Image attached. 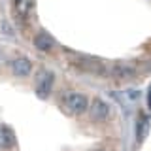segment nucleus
<instances>
[{
    "instance_id": "obj_1",
    "label": "nucleus",
    "mask_w": 151,
    "mask_h": 151,
    "mask_svg": "<svg viewBox=\"0 0 151 151\" xmlns=\"http://www.w3.org/2000/svg\"><path fill=\"white\" fill-rule=\"evenodd\" d=\"M64 110L70 113V115H81V113L87 111V108H89V100H87V96L81 93H68L64 96Z\"/></svg>"
},
{
    "instance_id": "obj_2",
    "label": "nucleus",
    "mask_w": 151,
    "mask_h": 151,
    "mask_svg": "<svg viewBox=\"0 0 151 151\" xmlns=\"http://www.w3.org/2000/svg\"><path fill=\"white\" fill-rule=\"evenodd\" d=\"M53 83H55V74L49 70H42L36 81V94L40 98H47L51 89H53Z\"/></svg>"
},
{
    "instance_id": "obj_3",
    "label": "nucleus",
    "mask_w": 151,
    "mask_h": 151,
    "mask_svg": "<svg viewBox=\"0 0 151 151\" xmlns=\"http://www.w3.org/2000/svg\"><path fill=\"white\" fill-rule=\"evenodd\" d=\"M91 117L94 121H106L110 117V106L102 98H94L91 102Z\"/></svg>"
},
{
    "instance_id": "obj_4",
    "label": "nucleus",
    "mask_w": 151,
    "mask_h": 151,
    "mask_svg": "<svg viewBox=\"0 0 151 151\" xmlns=\"http://www.w3.org/2000/svg\"><path fill=\"white\" fill-rule=\"evenodd\" d=\"M110 74H111L113 79L125 81V79L134 78V76H136V70L132 68V66H129V64H117V66H113V68L110 70Z\"/></svg>"
},
{
    "instance_id": "obj_5",
    "label": "nucleus",
    "mask_w": 151,
    "mask_h": 151,
    "mask_svg": "<svg viewBox=\"0 0 151 151\" xmlns=\"http://www.w3.org/2000/svg\"><path fill=\"white\" fill-rule=\"evenodd\" d=\"M12 70L15 76H21V78H25L32 72V63L27 59V57H19V59L12 60Z\"/></svg>"
},
{
    "instance_id": "obj_6",
    "label": "nucleus",
    "mask_w": 151,
    "mask_h": 151,
    "mask_svg": "<svg viewBox=\"0 0 151 151\" xmlns=\"http://www.w3.org/2000/svg\"><path fill=\"white\" fill-rule=\"evenodd\" d=\"M55 45V40L51 38L49 34H45V32H40V34L34 36V47L38 51H42V53H47V51H51Z\"/></svg>"
},
{
    "instance_id": "obj_7",
    "label": "nucleus",
    "mask_w": 151,
    "mask_h": 151,
    "mask_svg": "<svg viewBox=\"0 0 151 151\" xmlns=\"http://www.w3.org/2000/svg\"><path fill=\"white\" fill-rule=\"evenodd\" d=\"M0 144H2L4 147L15 145V132L9 129V127H2V129H0Z\"/></svg>"
},
{
    "instance_id": "obj_8",
    "label": "nucleus",
    "mask_w": 151,
    "mask_h": 151,
    "mask_svg": "<svg viewBox=\"0 0 151 151\" xmlns=\"http://www.w3.org/2000/svg\"><path fill=\"white\" fill-rule=\"evenodd\" d=\"M13 4H15V12L19 15L27 17L28 13H30L32 6H34V0H13Z\"/></svg>"
},
{
    "instance_id": "obj_9",
    "label": "nucleus",
    "mask_w": 151,
    "mask_h": 151,
    "mask_svg": "<svg viewBox=\"0 0 151 151\" xmlns=\"http://www.w3.org/2000/svg\"><path fill=\"white\" fill-rule=\"evenodd\" d=\"M145 134H147V119L142 115L138 119V125H136V138H138V142L144 140Z\"/></svg>"
},
{
    "instance_id": "obj_10",
    "label": "nucleus",
    "mask_w": 151,
    "mask_h": 151,
    "mask_svg": "<svg viewBox=\"0 0 151 151\" xmlns=\"http://www.w3.org/2000/svg\"><path fill=\"white\" fill-rule=\"evenodd\" d=\"M147 106H149V110H151V89H149V94H147Z\"/></svg>"
},
{
    "instance_id": "obj_11",
    "label": "nucleus",
    "mask_w": 151,
    "mask_h": 151,
    "mask_svg": "<svg viewBox=\"0 0 151 151\" xmlns=\"http://www.w3.org/2000/svg\"><path fill=\"white\" fill-rule=\"evenodd\" d=\"M6 60V55H0V63H4Z\"/></svg>"
},
{
    "instance_id": "obj_12",
    "label": "nucleus",
    "mask_w": 151,
    "mask_h": 151,
    "mask_svg": "<svg viewBox=\"0 0 151 151\" xmlns=\"http://www.w3.org/2000/svg\"><path fill=\"white\" fill-rule=\"evenodd\" d=\"M98 151H102V149H98Z\"/></svg>"
}]
</instances>
